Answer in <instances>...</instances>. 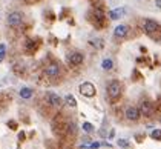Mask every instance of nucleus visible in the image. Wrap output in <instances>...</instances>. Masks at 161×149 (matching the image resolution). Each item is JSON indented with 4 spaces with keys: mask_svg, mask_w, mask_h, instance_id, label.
Instances as JSON below:
<instances>
[{
    "mask_svg": "<svg viewBox=\"0 0 161 149\" xmlns=\"http://www.w3.org/2000/svg\"><path fill=\"white\" fill-rule=\"evenodd\" d=\"M121 89H123L121 83H120L118 80H112L109 83V86H107V96L111 98H118L121 96Z\"/></svg>",
    "mask_w": 161,
    "mask_h": 149,
    "instance_id": "obj_1",
    "label": "nucleus"
},
{
    "mask_svg": "<svg viewBox=\"0 0 161 149\" xmlns=\"http://www.w3.org/2000/svg\"><path fill=\"white\" fill-rule=\"evenodd\" d=\"M78 91H80V94H82V96L88 97V98H92L94 96H95V92H97L95 86H94L91 82L82 83V85H80V88H78Z\"/></svg>",
    "mask_w": 161,
    "mask_h": 149,
    "instance_id": "obj_2",
    "label": "nucleus"
},
{
    "mask_svg": "<svg viewBox=\"0 0 161 149\" xmlns=\"http://www.w3.org/2000/svg\"><path fill=\"white\" fill-rule=\"evenodd\" d=\"M45 74L51 78H57L60 74H62V68H60V65H57V63H52L45 69Z\"/></svg>",
    "mask_w": 161,
    "mask_h": 149,
    "instance_id": "obj_3",
    "label": "nucleus"
},
{
    "mask_svg": "<svg viewBox=\"0 0 161 149\" xmlns=\"http://www.w3.org/2000/svg\"><path fill=\"white\" fill-rule=\"evenodd\" d=\"M23 22V16L20 14V12H11V14L8 16V25L9 26H18V25H22Z\"/></svg>",
    "mask_w": 161,
    "mask_h": 149,
    "instance_id": "obj_4",
    "label": "nucleus"
},
{
    "mask_svg": "<svg viewBox=\"0 0 161 149\" xmlns=\"http://www.w3.org/2000/svg\"><path fill=\"white\" fill-rule=\"evenodd\" d=\"M140 109L138 108H135V106H129L126 109V118L127 120H131V121H137L138 118H140Z\"/></svg>",
    "mask_w": 161,
    "mask_h": 149,
    "instance_id": "obj_5",
    "label": "nucleus"
},
{
    "mask_svg": "<svg viewBox=\"0 0 161 149\" xmlns=\"http://www.w3.org/2000/svg\"><path fill=\"white\" fill-rule=\"evenodd\" d=\"M143 26H144V31L147 34H153V32H157L160 29V25L155 22V20H150V19L144 20V25Z\"/></svg>",
    "mask_w": 161,
    "mask_h": 149,
    "instance_id": "obj_6",
    "label": "nucleus"
},
{
    "mask_svg": "<svg viewBox=\"0 0 161 149\" xmlns=\"http://www.w3.org/2000/svg\"><path fill=\"white\" fill-rule=\"evenodd\" d=\"M153 109H155V108H153V105L150 101H143L141 106H140V114H143L146 117H150L153 114Z\"/></svg>",
    "mask_w": 161,
    "mask_h": 149,
    "instance_id": "obj_7",
    "label": "nucleus"
},
{
    "mask_svg": "<svg viewBox=\"0 0 161 149\" xmlns=\"http://www.w3.org/2000/svg\"><path fill=\"white\" fill-rule=\"evenodd\" d=\"M68 60H69V63H71V65L78 66V65H82V63H83L84 57H83V54H82V52H71V54H69V57H68Z\"/></svg>",
    "mask_w": 161,
    "mask_h": 149,
    "instance_id": "obj_8",
    "label": "nucleus"
},
{
    "mask_svg": "<svg viewBox=\"0 0 161 149\" xmlns=\"http://www.w3.org/2000/svg\"><path fill=\"white\" fill-rule=\"evenodd\" d=\"M127 32H129V26H126V25H118L117 28L113 29V36L123 38V37L127 36Z\"/></svg>",
    "mask_w": 161,
    "mask_h": 149,
    "instance_id": "obj_9",
    "label": "nucleus"
},
{
    "mask_svg": "<svg viewBox=\"0 0 161 149\" xmlns=\"http://www.w3.org/2000/svg\"><path fill=\"white\" fill-rule=\"evenodd\" d=\"M49 103H51V106H54V108H60V106L63 105V100H62V97H60V96L51 92V94H49Z\"/></svg>",
    "mask_w": 161,
    "mask_h": 149,
    "instance_id": "obj_10",
    "label": "nucleus"
},
{
    "mask_svg": "<svg viewBox=\"0 0 161 149\" xmlns=\"http://www.w3.org/2000/svg\"><path fill=\"white\" fill-rule=\"evenodd\" d=\"M18 94H20V97H22V98L28 100V98H31L32 96H34V91H32L31 88H22Z\"/></svg>",
    "mask_w": 161,
    "mask_h": 149,
    "instance_id": "obj_11",
    "label": "nucleus"
},
{
    "mask_svg": "<svg viewBox=\"0 0 161 149\" xmlns=\"http://www.w3.org/2000/svg\"><path fill=\"white\" fill-rule=\"evenodd\" d=\"M123 14H124L123 8H117V9H112V11L109 12V17H111L112 20H118V19L121 17Z\"/></svg>",
    "mask_w": 161,
    "mask_h": 149,
    "instance_id": "obj_12",
    "label": "nucleus"
},
{
    "mask_svg": "<svg viewBox=\"0 0 161 149\" xmlns=\"http://www.w3.org/2000/svg\"><path fill=\"white\" fill-rule=\"evenodd\" d=\"M101 68H103V69H106V71H111L112 68H113V62H112L111 58H104L103 63H101Z\"/></svg>",
    "mask_w": 161,
    "mask_h": 149,
    "instance_id": "obj_13",
    "label": "nucleus"
},
{
    "mask_svg": "<svg viewBox=\"0 0 161 149\" xmlns=\"http://www.w3.org/2000/svg\"><path fill=\"white\" fill-rule=\"evenodd\" d=\"M66 105L71 106V108H75V106H77V100H75V97L71 96V94H69V96H66Z\"/></svg>",
    "mask_w": 161,
    "mask_h": 149,
    "instance_id": "obj_14",
    "label": "nucleus"
},
{
    "mask_svg": "<svg viewBox=\"0 0 161 149\" xmlns=\"http://www.w3.org/2000/svg\"><path fill=\"white\" fill-rule=\"evenodd\" d=\"M150 137H152L153 140L161 141V129H153V131L150 132Z\"/></svg>",
    "mask_w": 161,
    "mask_h": 149,
    "instance_id": "obj_15",
    "label": "nucleus"
},
{
    "mask_svg": "<svg viewBox=\"0 0 161 149\" xmlns=\"http://www.w3.org/2000/svg\"><path fill=\"white\" fill-rule=\"evenodd\" d=\"M5 54H6V45H5V43H0V63L3 62Z\"/></svg>",
    "mask_w": 161,
    "mask_h": 149,
    "instance_id": "obj_16",
    "label": "nucleus"
},
{
    "mask_svg": "<svg viewBox=\"0 0 161 149\" xmlns=\"http://www.w3.org/2000/svg\"><path fill=\"white\" fill-rule=\"evenodd\" d=\"M83 131H84V132H88V134H91V132L94 131V126H92L91 123H88V121H86V123H83Z\"/></svg>",
    "mask_w": 161,
    "mask_h": 149,
    "instance_id": "obj_17",
    "label": "nucleus"
},
{
    "mask_svg": "<svg viewBox=\"0 0 161 149\" xmlns=\"http://www.w3.org/2000/svg\"><path fill=\"white\" fill-rule=\"evenodd\" d=\"M117 145H118L120 148H129V141L124 140V138H120V140L117 141Z\"/></svg>",
    "mask_w": 161,
    "mask_h": 149,
    "instance_id": "obj_18",
    "label": "nucleus"
},
{
    "mask_svg": "<svg viewBox=\"0 0 161 149\" xmlns=\"http://www.w3.org/2000/svg\"><path fill=\"white\" fill-rule=\"evenodd\" d=\"M92 43H94V45H97V48H103V40H100V38L94 40Z\"/></svg>",
    "mask_w": 161,
    "mask_h": 149,
    "instance_id": "obj_19",
    "label": "nucleus"
},
{
    "mask_svg": "<svg viewBox=\"0 0 161 149\" xmlns=\"http://www.w3.org/2000/svg\"><path fill=\"white\" fill-rule=\"evenodd\" d=\"M8 125L11 126V129H16V128H17V125H16V121H9Z\"/></svg>",
    "mask_w": 161,
    "mask_h": 149,
    "instance_id": "obj_20",
    "label": "nucleus"
},
{
    "mask_svg": "<svg viewBox=\"0 0 161 149\" xmlns=\"http://www.w3.org/2000/svg\"><path fill=\"white\" fill-rule=\"evenodd\" d=\"M18 138H20V140H23V138H25V134H23V132H20V134H18Z\"/></svg>",
    "mask_w": 161,
    "mask_h": 149,
    "instance_id": "obj_21",
    "label": "nucleus"
},
{
    "mask_svg": "<svg viewBox=\"0 0 161 149\" xmlns=\"http://www.w3.org/2000/svg\"><path fill=\"white\" fill-rule=\"evenodd\" d=\"M155 3H157L158 8H161V0H155Z\"/></svg>",
    "mask_w": 161,
    "mask_h": 149,
    "instance_id": "obj_22",
    "label": "nucleus"
},
{
    "mask_svg": "<svg viewBox=\"0 0 161 149\" xmlns=\"http://www.w3.org/2000/svg\"><path fill=\"white\" fill-rule=\"evenodd\" d=\"M160 43H161V34H160Z\"/></svg>",
    "mask_w": 161,
    "mask_h": 149,
    "instance_id": "obj_23",
    "label": "nucleus"
}]
</instances>
